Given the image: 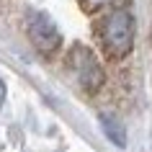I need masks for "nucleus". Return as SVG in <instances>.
Instances as JSON below:
<instances>
[{
	"instance_id": "nucleus-1",
	"label": "nucleus",
	"mask_w": 152,
	"mask_h": 152,
	"mask_svg": "<svg viewBox=\"0 0 152 152\" xmlns=\"http://www.w3.org/2000/svg\"><path fill=\"white\" fill-rule=\"evenodd\" d=\"M103 41L108 54L113 57H126L132 52L134 44V21L126 10H113L111 16L106 18L103 26Z\"/></svg>"
},
{
	"instance_id": "nucleus-2",
	"label": "nucleus",
	"mask_w": 152,
	"mask_h": 152,
	"mask_svg": "<svg viewBox=\"0 0 152 152\" xmlns=\"http://www.w3.org/2000/svg\"><path fill=\"white\" fill-rule=\"evenodd\" d=\"M72 64H75V72H77V80L85 90H98L103 85V70L93 54H90L85 47H77L72 52Z\"/></svg>"
},
{
	"instance_id": "nucleus-3",
	"label": "nucleus",
	"mask_w": 152,
	"mask_h": 152,
	"mask_svg": "<svg viewBox=\"0 0 152 152\" xmlns=\"http://www.w3.org/2000/svg\"><path fill=\"white\" fill-rule=\"evenodd\" d=\"M28 34H31L34 47L39 49L41 54H54L57 47H59V41H62L54 21L49 16H36L31 21V26H28Z\"/></svg>"
},
{
	"instance_id": "nucleus-4",
	"label": "nucleus",
	"mask_w": 152,
	"mask_h": 152,
	"mask_svg": "<svg viewBox=\"0 0 152 152\" xmlns=\"http://www.w3.org/2000/svg\"><path fill=\"white\" fill-rule=\"evenodd\" d=\"M101 126H103V134L108 137L116 147H126V132H124V126H121L119 119L103 113V116H101Z\"/></svg>"
},
{
	"instance_id": "nucleus-5",
	"label": "nucleus",
	"mask_w": 152,
	"mask_h": 152,
	"mask_svg": "<svg viewBox=\"0 0 152 152\" xmlns=\"http://www.w3.org/2000/svg\"><path fill=\"white\" fill-rule=\"evenodd\" d=\"M0 98H3V83H0Z\"/></svg>"
}]
</instances>
